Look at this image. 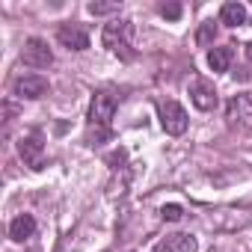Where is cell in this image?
<instances>
[{
  "label": "cell",
  "mask_w": 252,
  "mask_h": 252,
  "mask_svg": "<svg viewBox=\"0 0 252 252\" xmlns=\"http://www.w3.org/2000/svg\"><path fill=\"white\" fill-rule=\"evenodd\" d=\"M252 222V208H225L220 214L211 217V225L220 228V231H237V228H246Z\"/></svg>",
  "instance_id": "8"
},
{
  "label": "cell",
  "mask_w": 252,
  "mask_h": 252,
  "mask_svg": "<svg viewBox=\"0 0 252 252\" xmlns=\"http://www.w3.org/2000/svg\"><path fill=\"white\" fill-rule=\"evenodd\" d=\"M220 24H225V27H240V24H246V6L237 3V0L222 3V9H220Z\"/></svg>",
  "instance_id": "13"
},
{
  "label": "cell",
  "mask_w": 252,
  "mask_h": 252,
  "mask_svg": "<svg viewBox=\"0 0 252 252\" xmlns=\"http://www.w3.org/2000/svg\"><path fill=\"white\" fill-rule=\"evenodd\" d=\"M231 60H234V48L231 45H220V48H211L208 51L211 71H228L231 68Z\"/></svg>",
  "instance_id": "14"
},
{
  "label": "cell",
  "mask_w": 252,
  "mask_h": 252,
  "mask_svg": "<svg viewBox=\"0 0 252 252\" xmlns=\"http://www.w3.org/2000/svg\"><path fill=\"white\" fill-rule=\"evenodd\" d=\"M160 217H163L166 222H178V220L184 217V208L175 205V202H172V205H163V208H160Z\"/></svg>",
  "instance_id": "17"
},
{
  "label": "cell",
  "mask_w": 252,
  "mask_h": 252,
  "mask_svg": "<svg viewBox=\"0 0 252 252\" xmlns=\"http://www.w3.org/2000/svg\"><path fill=\"white\" fill-rule=\"evenodd\" d=\"M86 9H89V15H116L122 9V3H89Z\"/></svg>",
  "instance_id": "16"
},
{
  "label": "cell",
  "mask_w": 252,
  "mask_h": 252,
  "mask_svg": "<svg viewBox=\"0 0 252 252\" xmlns=\"http://www.w3.org/2000/svg\"><path fill=\"white\" fill-rule=\"evenodd\" d=\"M57 39H60V45L68 48V51H86V48H89V33H86L83 27H77V24H63V27L57 30Z\"/></svg>",
  "instance_id": "11"
},
{
  "label": "cell",
  "mask_w": 252,
  "mask_h": 252,
  "mask_svg": "<svg viewBox=\"0 0 252 252\" xmlns=\"http://www.w3.org/2000/svg\"><path fill=\"white\" fill-rule=\"evenodd\" d=\"M116 107H119V95L116 92H95L92 95V104H89V128H95V137H92V146H101V140L110 134V122L116 116Z\"/></svg>",
  "instance_id": "2"
},
{
  "label": "cell",
  "mask_w": 252,
  "mask_h": 252,
  "mask_svg": "<svg viewBox=\"0 0 252 252\" xmlns=\"http://www.w3.org/2000/svg\"><path fill=\"white\" fill-rule=\"evenodd\" d=\"M48 92H51V86H48V80H45L42 74H24V77H18V80L12 83V95L27 98V101H39V98H45Z\"/></svg>",
  "instance_id": "9"
},
{
  "label": "cell",
  "mask_w": 252,
  "mask_h": 252,
  "mask_svg": "<svg viewBox=\"0 0 252 252\" xmlns=\"http://www.w3.org/2000/svg\"><path fill=\"white\" fill-rule=\"evenodd\" d=\"M225 122H228V128L252 131V92H240V95L228 98V104H225Z\"/></svg>",
  "instance_id": "3"
},
{
  "label": "cell",
  "mask_w": 252,
  "mask_h": 252,
  "mask_svg": "<svg viewBox=\"0 0 252 252\" xmlns=\"http://www.w3.org/2000/svg\"><path fill=\"white\" fill-rule=\"evenodd\" d=\"M21 63L30 65V68H48V65L54 63V51L48 48L45 39L33 36V39H27L24 48H21Z\"/></svg>",
  "instance_id": "5"
},
{
  "label": "cell",
  "mask_w": 252,
  "mask_h": 252,
  "mask_svg": "<svg viewBox=\"0 0 252 252\" xmlns=\"http://www.w3.org/2000/svg\"><path fill=\"white\" fill-rule=\"evenodd\" d=\"M214 36H217V24H214V21H205V24L199 27V33H196V42H199V45H211Z\"/></svg>",
  "instance_id": "15"
},
{
  "label": "cell",
  "mask_w": 252,
  "mask_h": 252,
  "mask_svg": "<svg viewBox=\"0 0 252 252\" xmlns=\"http://www.w3.org/2000/svg\"><path fill=\"white\" fill-rule=\"evenodd\" d=\"M187 92H190L193 107H196V110H202V113H211V110H217V104H220V95H217L214 83H211V80H205V77H193Z\"/></svg>",
  "instance_id": "6"
},
{
  "label": "cell",
  "mask_w": 252,
  "mask_h": 252,
  "mask_svg": "<svg viewBox=\"0 0 252 252\" xmlns=\"http://www.w3.org/2000/svg\"><path fill=\"white\" fill-rule=\"evenodd\" d=\"M101 42H104V48H107L113 57H119V60H125V63L137 57V51H134V24L125 21V18H113L110 24H104Z\"/></svg>",
  "instance_id": "1"
},
{
  "label": "cell",
  "mask_w": 252,
  "mask_h": 252,
  "mask_svg": "<svg viewBox=\"0 0 252 252\" xmlns=\"http://www.w3.org/2000/svg\"><path fill=\"white\" fill-rule=\"evenodd\" d=\"M243 51H246V60H249V63H252V42H249V45H246V48H243Z\"/></svg>",
  "instance_id": "19"
},
{
  "label": "cell",
  "mask_w": 252,
  "mask_h": 252,
  "mask_svg": "<svg viewBox=\"0 0 252 252\" xmlns=\"http://www.w3.org/2000/svg\"><path fill=\"white\" fill-rule=\"evenodd\" d=\"M160 15H163V18H178V15H181V6H178V3H163V6H160Z\"/></svg>",
  "instance_id": "18"
},
{
  "label": "cell",
  "mask_w": 252,
  "mask_h": 252,
  "mask_svg": "<svg viewBox=\"0 0 252 252\" xmlns=\"http://www.w3.org/2000/svg\"><path fill=\"white\" fill-rule=\"evenodd\" d=\"M158 116H160V128L169 134V137H181L187 131V110L178 104V101H160L158 104Z\"/></svg>",
  "instance_id": "4"
},
{
  "label": "cell",
  "mask_w": 252,
  "mask_h": 252,
  "mask_svg": "<svg viewBox=\"0 0 252 252\" xmlns=\"http://www.w3.org/2000/svg\"><path fill=\"white\" fill-rule=\"evenodd\" d=\"M18 155H21L24 166H30L33 172H39V169L45 166V143H42V134H39V131L27 134V137L18 143Z\"/></svg>",
  "instance_id": "7"
},
{
  "label": "cell",
  "mask_w": 252,
  "mask_h": 252,
  "mask_svg": "<svg viewBox=\"0 0 252 252\" xmlns=\"http://www.w3.org/2000/svg\"><path fill=\"white\" fill-rule=\"evenodd\" d=\"M36 234V220H33V214H18L12 222H9V237L15 240V243H24V240H30Z\"/></svg>",
  "instance_id": "12"
},
{
  "label": "cell",
  "mask_w": 252,
  "mask_h": 252,
  "mask_svg": "<svg viewBox=\"0 0 252 252\" xmlns=\"http://www.w3.org/2000/svg\"><path fill=\"white\" fill-rule=\"evenodd\" d=\"M196 249H199V240L193 234H184V231L166 234L163 240L155 243V252H196Z\"/></svg>",
  "instance_id": "10"
}]
</instances>
